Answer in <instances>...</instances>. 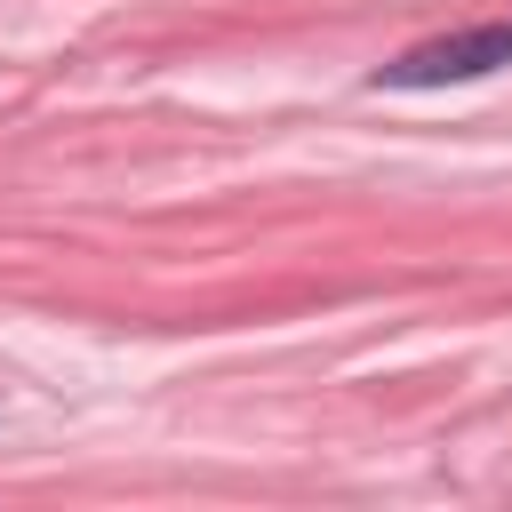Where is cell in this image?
Listing matches in <instances>:
<instances>
[{
    "label": "cell",
    "instance_id": "cell-1",
    "mask_svg": "<svg viewBox=\"0 0 512 512\" xmlns=\"http://www.w3.org/2000/svg\"><path fill=\"white\" fill-rule=\"evenodd\" d=\"M504 64H512V16L400 48L392 64H376L368 88H456V80H488V72H504Z\"/></svg>",
    "mask_w": 512,
    "mask_h": 512
}]
</instances>
